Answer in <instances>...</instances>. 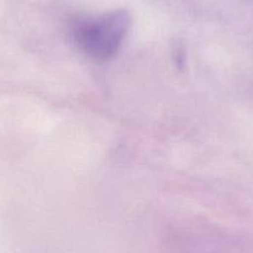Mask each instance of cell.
Instances as JSON below:
<instances>
[{
    "label": "cell",
    "instance_id": "1",
    "mask_svg": "<svg viewBox=\"0 0 253 253\" xmlns=\"http://www.w3.org/2000/svg\"><path fill=\"white\" fill-rule=\"evenodd\" d=\"M130 23L129 13L124 9L82 16L72 23V39L87 57L106 62L118 53Z\"/></svg>",
    "mask_w": 253,
    "mask_h": 253
}]
</instances>
